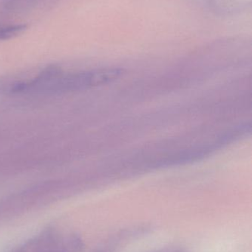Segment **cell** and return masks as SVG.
Returning <instances> with one entry per match:
<instances>
[{
    "label": "cell",
    "instance_id": "6da1fadb",
    "mask_svg": "<svg viewBox=\"0 0 252 252\" xmlns=\"http://www.w3.org/2000/svg\"><path fill=\"white\" fill-rule=\"evenodd\" d=\"M25 25H15L7 28H0V40L9 39L17 36L25 31Z\"/></svg>",
    "mask_w": 252,
    "mask_h": 252
}]
</instances>
